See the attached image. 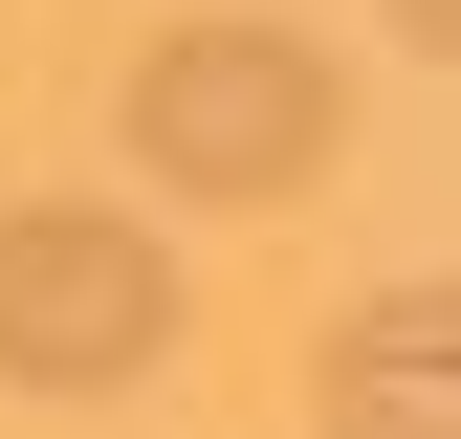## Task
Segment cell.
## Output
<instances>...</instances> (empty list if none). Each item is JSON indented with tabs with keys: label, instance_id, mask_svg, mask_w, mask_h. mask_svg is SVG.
<instances>
[{
	"label": "cell",
	"instance_id": "cell-1",
	"mask_svg": "<svg viewBox=\"0 0 461 439\" xmlns=\"http://www.w3.org/2000/svg\"><path fill=\"white\" fill-rule=\"evenodd\" d=\"M330 132H352V88H330L285 22H176L132 67V154L176 198H285V176H330Z\"/></svg>",
	"mask_w": 461,
	"mask_h": 439
},
{
	"label": "cell",
	"instance_id": "cell-2",
	"mask_svg": "<svg viewBox=\"0 0 461 439\" xmlns=\"http://www.w3.org/2000/svg\"><path fill=\"white\" fill-rule=\"evenodd\" d=\"M176 352V264H154V220L110 198H23L0 220V373L23 396H110V373Z\"/></svg>",
	"mask_w": 461,
	"mask_h": 439
}]
</instances>
